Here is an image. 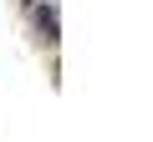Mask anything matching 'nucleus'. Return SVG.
Returning a JSON list of instances; mask_svg holds the SVG:
<instances>
[{
    "label": "nucleus",
    "mask_w": 153,
    "mask_h": 142,
    "mask_svg": "<svg viewBox=\"0 0 153 142\" xmlns=\"http://www.w3.org/2000/svg\"><path fill=\"white\" fill-rule=\"evenodd\" d=\"M36 26H41V41H56V5H36Z\"/></svg>",
    "instance_id": "nucleus-1"
}]
</instances>
